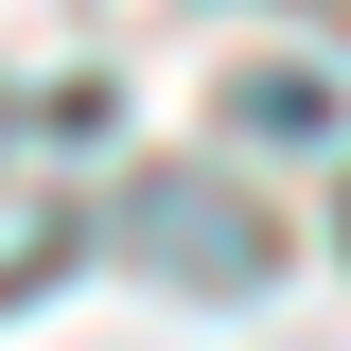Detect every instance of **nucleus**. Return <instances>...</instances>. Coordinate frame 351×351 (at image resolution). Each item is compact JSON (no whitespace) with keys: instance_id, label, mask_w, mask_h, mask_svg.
Returning <instances> with one entry per match:
<instances>
[{"instance_id":"nucleus-1","label":"nucleus","mask_w":351,"mask_h":351,"mask_svg":"<svg viewBox=\"0 0 351 351\" xmlns=\"http://www.w3.org/2000/svg\"><path fill=\"white\" fill-rule=\"evenodd\" d=\"M141 228H158L193 281H246V263H263V228H246V211H211V176H141Z\"/></svg>"}]
</instances>
